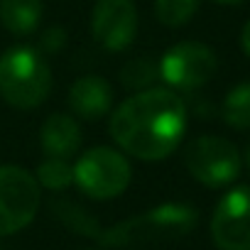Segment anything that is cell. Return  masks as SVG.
<instances>
[{"label": "cell", "instance_id": "cell-1", "mask_svg": "<svg viewBox=\"0 0 250 250\" xmlns=\"http://www.w3.org/2000/svg\"><path fill=\"white\" fill-rule=\"evenodd\" d=\"M187 130V105L169 88H145L125 98L113 118V140L143 162L169 157Z\"/></svg>", "mask_w": 250, "mask_h": 250}, {"label": "cell", "instance_id": "cell-2", "mask_svg": "<svg viewBox=\"0 0 250 250\" xmlns=\"http://www.w3.org/2000/svg\"><path fill=\"white\" fill-rule=\"evenodd\" d=\"M199 213L189 204H162L145 213H138L128 221H120L110 228L93 230V240L108 248H128V245H147L184 238L194 230Z\"/></svg>", "mask_w": 250, "mask_h": 250}, {"label": "cell", "instance_id": "cell-3", "mask_svg": "<svg viewBox=\"0 0 250 250\" xmlns=\"http://www.w3.org/2000/svg\"><path fill=\"white\" fill-rule=\"evenodd\" d=\"M52 91V69L32 47H13L0 57V96L13 108L32 110Z\"/></svg>", "mask_w": 250, "mask_h": 250}, {"label": "cell", "instance_id": "cell-4", "mask_svg": "<svg viewBox=\"0 0 250 250\" xmlns=\"http://www.w3.org/2000/svg\"><path fill=\"white\" fill-rule=\"evenodd\" d=\"M130 177V162L110 147H93L74 165V184L86 196L98 201L120 196L128 189Z\"/></svg>", "mask_w": 250, "mask_h": 250}, {"label": "cell", "instance_id": "cell-5", "mask_svg": "<svg viewBox=\"0 0 250 250\" xmlns=\"http://www.w3.org/2000/svg\"><path fill=\"white\" fill-rule=\"evenodd\" d=\"M184 165L199 184L208 189H221L238 179L243 162L238 147L230 140L218 135H201L187 145Z\"/></svg>", "mask_w": 250, "mask_h": 250}, {"label": "cell", "instance_id": "cell-6", "mask_svg": "<svg viewBox=\"0 0 250 250\" xmlns=\"http://www.w3.org/2000/svg\"><path fill=\"white\" fill-rule=\"evenodd\" d=\"M40 208V184L22 167H0V235H10L32 223Z\"/></svg>", "mask_w": 250, "mask_h": 250}, {"label": "cell", "instance_id": "cell-7", "mask_svg": "<svg viewBox=\"0 0 250 250\" xmlns=\"http://www.w3.org/2000/svg\"><path fill=\"white\" fill-rule=\"evenodd\" d=\"M218 69V59L211 47L201 42H179L165 52L160 59V76L167 86L179 91L201 88L213 79Z\"/></svg>", "mask_w": 250, "mask_h": 250}, {"label": "cell", "instance_id": "cell-8", "mask_svg": "<svg viewBox=\"0 0 250 250\" xmlns=\"http://www.w3.org/2000/svg\"><path fill=\"white\" fill-rule=\"evenodd\" d=\"M211 238L218 250H250V187H235L218 201Z\"/></svg>", "mask_w": 250, "mask_h": 250}, {"label": "cell", "instance_id": "cell-9", "mask_svg": "<svg viewBox=\"0 0 250 250\" xmlns=\"http://www.w3.org/2000/svg\"><path fill=\"white\" fill-rule=\"evenodd\" d=\"M91 32L108 52L128 49L138 35V10L133 0H98L91 15Z\"/></svg>", "mask_w": 250, "mask_h": 250}, {"label": "cell", "instance_id": "cell-10", "mask_svg": "<svg viewBox=\"0 0 250 250\" xmlns=\"http://www.w3.org/2000/svg\"><path fill=\"white\" fill-rule=\"evenodd\" d=\"M69 105L79 118L98 120L113 105V88L103 76H81L69 88Z\"/></svg>", "mask_w": 250, "mask_h": 250}, {"label": "cell", "instance_id": "cell-11", "mask_svg": "<svg viewBox=\"0 0 250 250\" xmlns=\"http://www.w3.org/2000/svg\"><path fill=\"white\" fill-rule=\"evenodd\" d=\"M40 143L47 157H59L66 160L71 157L79 145H81V128L79 123L66 115V113H54L42 123V130H40Z\"/></svg>", "mask_w": 250, "mask_h": 250}, {"label": "cell", "instance_id": "cell-12", "mask_svg": "<svg viewBox=\"0 0 250 250\" xmlns=\"http://www.w3.org/2000/svg\"><path fill=\"white\" fill-rule=\"evenodd\" d=\"M42 0H0V22L13 35H30L40 27Z\"/></svg>", "mask_w": 250, "mask_h": 250}, {"label": "cell", "instance_id": "cell-13", "mask_svg": "<svg viewBox=\"0 0 250 250\" xmlns=\"http://www.w3.org/2000/svg\"><path fill=\"white\" fill-rule=\"evenodd\" d=\"M223 120L235 130L250 128V81H243L223 98Z\"/></svg>", "mask_w": 250, "mask_h": 250}, {"label": "cell", "instance_id": "cell-14", "mask_svg": "<svg viewBox=\"0 0 250 250\" xmlns=\"http://www.w3.org/2000/svg\"><path fill=\"white\" fill-rule=\"evenodd\" d=\"M160 76V66L150 59V57H138V59H130L120 69V81L125 88L130 91H145V88H152V81Z\"/></svg>", "mask_w": 250, "mask_h": 250}, {"label": "cell", "instance_id": "cell-15", "mask_svg": "<svg viewBox=\"0 0 250 250\" xmlns=\"http://www.w3.org/2000/svg\"><path fill=\"white\" fill-rule=\"evenodd\" d=\"M37 184L52 189V191H59V189H66L74 184V167L66 162V160H59V157H44L37 167Z\"/></svg>", "mask_w": 250, "mask_h": 250}, {"label": "cell", "instance_id": "cell-16", "mask_svg": "<svg viewBox=\"0 0 250 250\" xmlns=\"http://www.w3.org/2000/svg\"><path fill=\"white\" fill-rule=\"evenodd\" d=\"M199 10V0H155V18L165 27H184Z\"/></svg>", "mask_w": 250, "mask_h": 250}, {"label": "cell", "instance_id": "cell-17", "mask_svg": "<svg viewBox=\"0 0 250 250\" xmlns=\"http://www.w3.org/2000/svg\"><path fill=\"white\" fill-rule=\"evenodd\" d=\"M240 47H243V52L250 57V20L243 25V30H240Z\"/></svg>", "mask_w": 250, "mask_h": 250}, {"label": "cell", "instance_id": "cell-18", "mask_svg": "<svg viewBox=\"0 0 250 250\" xmlns=\"http://www.w3.org/2000/svg\"><path fill=\"white\" fill-rule=\"evenodd\" d=\"M213 3H218V5H240V3H245V0H213Z\"/></svg>", "mask_w": 250, "mask_h": 250}, {"label": "cell", "instance_id": "cell-19", "mask_svg": "<svg viewBox=\"0 0 250 250\" xmlns=\"http://www.w3.org/2000/svg\"><path fill=\"white\" fill-rule=\"evenodd\" d=\"M245 162H248V169H250V145H248V155H245Z\"/></svg>", "mask_w": 250, "mask_h": 250}]
</instances>
